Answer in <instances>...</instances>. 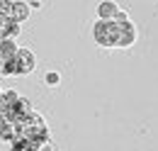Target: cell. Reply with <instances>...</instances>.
<instances>
[{
    "label": "cell",
    "mask_w": 158,
    "mask_h": 151,
    "mask_svg": "<svg viewBox=\"0 0 158 151\" xmlns=\"http://www.w3.org/2000/svg\"><path fill=\"white\" fill-rule=\"evenodd\" d=\"M34 66H37V63H34V54L27 51V49H17L15 56H12V61L5 63L0 73H5V76H27V73L34 71Z\"/></svg>",
    "instance_id": "3"
},
{
    "label": "cell",
    "mask_w": 158,
    "mask_h": 151,
    "mask_svg": "<svg viewBox=\"0 0 158 151\" xmlns=\"http://www.w3.org/2000/svg\"><path fill=\"white\" fill-rule=\"evenodd\" d=\"M98 15L102 19H114L119 15V10H117V5H114V2H102V5L98 7Z\"/></svg>",
    "instance_id": "6"
},
{
    "label": "cell",
    "mask_w": 158,
    "mask_h": 151,
    "mask_svg": "<svg viewBox=\"0 0 158 151\" xmlns=\"http://www.w3.org/2000/svg\"><path fill=\"white\" fill-rule=\"evenodd\" d=\"M122 19H127L124 12H119L114 19H100L95 24V41L100 46H119V27Z\"/></svg>",
    "instance_id": "1"
},
{
    "label": "cell",
    "mask_w": 158,
    "mask_h": 151,
    "mask_svg": "<svg viewBox=\"0 0 158 151\" xmlns=\"http://www.w3.org/2000/svg\"><path fill=\"white\" fill-rule=\"evenodd\" d=\"M46 83H49V85H56V83H59V76H56V73H49V76H46Z\"/></svg>",
    "instance_id": "7"
},
{
    "label": "cell",
    "mask_w": 158,
    "mask_h": 151,
    "mask_svg": "<svg viewBox=\"0 0 158 151\" xmlns=\"http://www.w3.org/2000/svg\"><path fill=\"white\" fill-rule=\"evenodd\" d=\"M17 97L20 95L15 93V90H7V93H0V114H5V112H10V107L17 102Z\"/></svg>",
    "instance_id": "5"
},
{
    "label": "cell",
    "mask_w": 158,
    "mask_h": 151,
    "mask_svg": "<svg viewBox=\"0 0 158 151\" xmlns=\"http://www.w3.org/2000/svg\"><path fill=\"white\" fill-rule=\"evenodd\" d=\"M15 136H17V122L10 119L7 114H0V139L15 141Z\"/></svg>",
    "instance_id": "4"
},
{
    "label": "cell",
    "mask_w": 158,
    "mask_h": 151,
    "mask_svg": "<svg viewBox=\"0 0 158 151\" xmlns=\"http://www.w3.org/2000/svg\"><path fill=\"white\" fill-rule=\"evenodd\" d=\"M0 71H2V61H0Z\"/></svg>",
    "instance_id": "8"
},
{
    "label": "cell",
    "mask_w": 158,
    "mask_h": 151,
    "mask_svg": "<svg viewBox=\"0 0 158 151\" xmlns=\"http://www.w3.org/2000/svg\"><path fill=\"white\" fill-rule=\"evenodd\" d=\"M41 136H49L46 122H44L41 114L32 112V114H27L20 124H17V136H15L12 144H17V141H29V139H41Z\"/></svg>",
    "instance_id": "2"
}]
</instances>
